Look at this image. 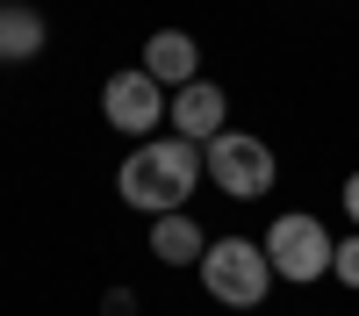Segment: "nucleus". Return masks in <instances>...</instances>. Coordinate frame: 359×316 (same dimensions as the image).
Instances as JSON below:
<instances>
[{
	"instance_id": "nucleus-11",
	"label": "nucleus",
	"mask_w": 359,
	"mask_h": 316,
	"mask_svg": "<svg viewBox=\"0 0 359 316\" xmlns=\"http://www.w3.org/2000/svg\"><path fill=\"white\" fill-rule=\"evenodd\" d=\"M345 216L359 223V172H352V180H345Z\"/></svg>"
},
{
	"instance_id": "nucleus-7",
	"label": "nucleus",
	"mask_w": 359,
	"mask_h": 316,
	"mask_svg": "<svg viewBox=\"0 0 359 316\" xmlns=\"http://www.w3.org/2000/svg\"><path fill=\"white\" fill-rule=\"evenodd\" d=\"M144 72L180 94V86H194V79H201V43L187 36V29H158V36L144 43Z\"/></svg>"
},
{
	"instance_id": "nucleus-6",
	"label": "nucleus",
	"mask_w": 359,
	"mask_h": 316,
	"mask_svg": "<svg viewBox=\"0 0 359 316\" xmlns=\"http://www.w3.org/2000/svg\"><path fill=\"white\" fill-rule=\"evenodd\" d=\"M165 123L187 137V144H208V137L230 130V94H223L216 79H194V86H180V94H172V115H165Z\"/></svg>"
},
{
	"instance_id": "nucleus-4",
	"label": "nucleus",
	"mask_w": 359,
	"mask_h": 316,
	"mask_svg": "<svg viewBox=\"0 0 359 316\" xmlns=\"http://www.w3.org/2000/svg\"><path fill=\"white\" fill-rule=\"evenodd\" d=\"M331 252H338V238H331V230H323L309 209H287V216H273V230H266V259H273V280L316 287L323 273H331Z\"/></svg>"
},
{
	"instance_id": "nucleus-10",
	"label": "nucleus",
	"mask_w": 359,
	"mask_h": 316,
	"mask_svg": "<svg viewBox=\"0 0 359 316\" xmlns=\"http://www.w3.org/2000/svg\"><path fill=\"white\" fill-rule=\"evenodd\" d=\"M331 273H338L345 287H359V230H352V238H345V245L331 252Z\"/></svg>"
},
{
	"instance_id": "nucleus-5",
	"label": "nucleus",
	"mask_w": 359,
	"mask_h": 316,
	"mask_svg": "<svg viewBox=\"0 0 359 316\" xmlns=\"http://www.w3.org/2000/svg\"><path fill=\"white\" fill-rule=\"evenodd\" d=\"M101 115H108V130H123V137H151L165 115H172V94L144 65H130V72H115L101 86Z\"/></svg>"
},
{
	"instance_id": "nucleus-9",
	"label": "nucleus",
	"mask_w": 359,
	"mask_h": 316,
	"mask_svg": "<svg viewBox=\"0 0 359 316\" xmlns=\"http://www.w3.org/2000/svg\"><path fill=\"white\" fill-rule=\"evenodd\" d=\"M36 50H43V15L0 0V65H22V57H36Z\"/></svg>"
},
{
	"instance_id": "nucleus-3",
	"label": "nucleus",
	"mask_w": 359,
	"mask_h": 316,
	"mask_svg": "<svg viewBox=\"0 0 359 316\" xmlns=\"http://www.w3.org/2000/svg\"><path fill=\"white\" fill-rule=\"evenodd\" d=\"M201 165H208V180H216L230 201H259V194H273V180H280L273 144L252 137V130H223V137H208V144H201Z\"/></svg>"
},
{
	"instance_id": "nucleus-1",
	"label": "nucleus",
	"mask_w": 359,
	"mask_h": 316,
	"mask_svg": "<svg viewBox=\"0 0 359 316\" xmlns=\"http://www.w3.org/2000/svg\"><path fill=\"white\" fill-rule=\"evenodd\" d=\"M201 172H208L201 165V144H187V137H144L137 151L123 158V172H115V194L158 223L172 209H187V194H194Z\"/></svg>"
},
{
	"instance_id": "nucleus-8",
	"label": "nucleus",
	"mask_w": 359,
	"mask_h": 316,
	"mask_svg": "<svg viewBox=\"0 0 359 316\" xmlns=\"http://www.w3.org/2000/svg\"><path fill=\"white\" fill-rule=\"evenodd\" d=\"M151 252L165 259V266H201L208 238H201V223H194L187 209H172V216H158V223H151Z\"/></svg>"
},
{
	"instance_id": "nucleus-2",
	"label": "nucleus",
	"mask_w": 359,
	"mask_h": 316,
	"mask_svg": "<svg viewBox=\"0 0 359 316\" xmlns=\"http://www.w3.org/2000/svg\"><path fill=\"white\" fill-rule=\"evenodd\" d=\"M201 287L223 309H266V295H273V259H266V245H252V238H208Z\"/></svg>"
}]
</instances>
